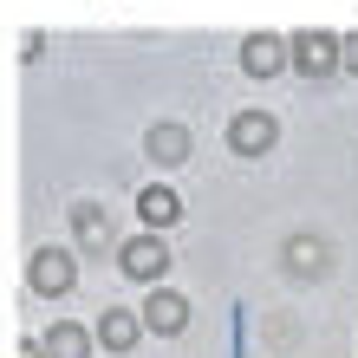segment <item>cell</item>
Instances as JSON below:
<instances>
[{
  "instance_id": "6da1fadb",
  "label": "cell",
  "mask_w": 358,
  "mask_h": 358,
  "mask_svg": "<svg viewBox=\"0 0 358 358\" xmlns=\"http://www.w3.org/2000/svg\"><path fill=\"white\" fill-rule=\"evenodd\" d=\"M287 72H300V78H332L339 72V33H320V27H306V33H293L287 39Z\"/></svg>"
},
{
  "instance_id": "7a4b0ae2",
  "label": "cell",
  "mask_w": 358,
  "mask_h": 358,
  "mask_svg": "<svg viewBox=\"0 0 358 358\" xmlns=\"http://www.w3.org/2000/svg\"><path fill=\"white\" fill-rule=\"evenodd\" d=\"M117 267L131 273V280H143V287H157L163 273H170V248H163V228H143V235H131V241H117Z\"/></svg>"
},
{
  "instance_id": "3957f363",
  "label": "cell",
  "mask_w": 358,
  "mask_h": 358,
  "mask_svg": "<svg viewBox=\"0 0 358 358\" xmlns=\"http://www.w3.org/2000/svg\"><path fill=\"white\" fill-rule=\"evenodd\" d=\"M27 280H33V293H72V280H78V261H72V248H39V255L27 261Z\"/></svg>"
},
{
  "instance_id": "277c9868",
  "label": "cell",
  "mask_w": 358,
  "mask_h": 358,
  "mask_svg": "<svg viewBox=\"0 0 358 358\" xmlns=\"http://www.w3.org/2000/svg\"><path fill=\"white\" fill-rule=\"evenodd\" d=\"M273 137H280V124H273L267 111H235L228 117V150L235 157H267Z\"/></svg>"
},
{
  "instance_id": "5b68a950",
  "label": "cell",
  "mask_w": 358,
  "mask_h": 358,
  "mask_svg": "<svg viewBox=\"0 0 358 358\" xmlns=\"http://www.w3.org/2000/svg\"><path fill=\"white\" fill-rule=\"evenodd\" d=\"M189 326V300L176 287H150V300H143V332H157V339H176V332Z\"/></svg>"
},
{
  "instance_id": "8992f818",
  "label": "cell",
  "mask_w": 358,
  "mask_h": 358,
  "mask_svg": "<svg viewBox=\"0 0 358 358\" xmlns=\"http://www.w3.org/2000/svg\"><path fill=\"white\" fill-rule=\"evenodd\" d=\"M280 261H287L293 280H326V273H332V248H326L320 235H287Z\"/></svg>"
},
{
  "instance_id": "52a82bcc",
  "label": "cell",
  "mask_w": 358,
  "mask_h": 358,
  "mask_svg": "<svg viewBox=\"0 0 358 358\" xmlns=\"http://www.w3.org/2000/svg\"><path fill=\"white\" fill-rule=\"evenodd\" d=\"M241 72H248V78L287 72V39H280V33H248V39H241Z\"/></svg>"
},
{
  "instance_id": "ba28073f",
  "label": "cell",
  "mask_w": 358,
  "mask_h": 358,
  "mask_svg": "<svg viewBox=\"0 0 358 358\" xmlns=\"http://www.w3.org/2000/svg\"><path fill=\"white\" fill-rule=\"evenodd\" d=\"M72 241L85 248V255H104V248H117V228H111V215H104L98 202H78L72 208Z\"/></svg>"
},
{
  "instance_id": "9c48e42d",
  "label": "cell",
  "mask_w": 358,
  "mask_h": 358,
  "mask_svg": "<svg viewBox=\"0 0 358 358\" xmlns=\"http://www.w3.org/2000/svg\"><path fill=\"white\" fill-rule=\"evenodd\" d=\"M189 143H196V137H189V124H170V117L143 131V150H150V163H163V170H176V163L189 157Z\"/></svg>"
},
{
  "instance_id": "30bf717a",
  "label": "cell",
  "mask_w": 358,
  "mask_h": 358,
  "mask_svg": "<svg viewBox=\"0 0 358 358\" xmlns=\"http://www.w3.org/2000/svg\"><path fill=\"white\" fill-rule=\"evenodd\" d=\"M137 222H143V228H170V222H182V196H176L170 182L137 189Z\"/></svg>"
},
{
  "instance_id": "8fae6325",
  "label": "cell",
  "mask_w": 358,
  "mask_h": 358,
  "mask_svg": "<svg viewBox=\"0 0 358 358\" xmlns=\"http://www.w3.org/2000/svg\"><path fill=\"white\" fill-rule=\"evenodd\" d=\"M92 339H104V352H131L143 339V313H124V306H104V320Z\"/></svg>"
},
{
  "instance_id": "7c38bea8",
  "label": "cell",
  "mask_w": 358,
  "mask_h": 358,
  "mask_svg": "<svg viewBox=\"0 0 358 358\" xmlns=\"http://www.w3.org/2000/svg\"><path fill=\"white\" fill-rule=\"evenodd\" d=\"M39 345H46V358H92V326H72L66 320V326H52Z\"/></svg>"
},
{
  "instance_id": "4fadbf2b",
  "label": "cell",
  "mask_w": 358,
  "mask_h": 358,
  "mask_svg": "<svg viewBox=\"0 0 358 358\" xmlns=\"http://www.w3.org/2000/svg\"><path fill=\"white\" fill-rule=\"evenodd\" d=\"M339 72H352V78H358V33H345V39H339Z\"/></svg>"
}]
</instances>
